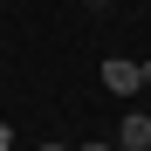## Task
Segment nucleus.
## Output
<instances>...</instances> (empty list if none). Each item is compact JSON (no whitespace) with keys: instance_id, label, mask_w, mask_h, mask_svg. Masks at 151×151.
Segmentation results:
<instances>
[{"instance_id":"f257e3e1","label":"nucleus","mask_w":151,"mask_h":151,"mask_svg":"<svg viewBox=\"0 0 151 151\" xmlns=\"http://www.w3.org/2000/svg\"><path fill=\"white\" fill-rule=\"evenodd\" d=\"M103 89H110V96H137V89H144V83H137V62H117V55H110V62H103Z\"/></svg>"},{"instance_id":"f03ea898","label":"nucleus","mask_w":151,"mask_h":151,"mask_svg":"<svg viewBox=\"0 0 151 151\" xmlns=\"http://www.w3.org/2000/svg\"><path fill=\"white\" fill-rule=\"evenodd\" d=\"M117 151H151V117L144 110H131V117L117 124Z\"/></svg>"},{"instance_id":"7ed1b4c3","label":"nucleus","mask_w":151,"mask_h":151,"mask_svg":"<svg viewBox=\"0 0 151 151\" xmlns=\"http://www.w3.org/2000/svg\"><path fill=\"white\" fill-rule=\"evenodd\" d=\"M76 151H110V144H76Z\"/></svg>"},{"instance_id":"20e7f679","label":"nucleus","mask_w":151,"mask_h":151,"mask_svg":"<svg viewBox=\"0 0 151 151\" xmlns=\"http://www.w3.org/2000/svg\"><path fill=\"white\" fill-rule=\"evenodd\" d=\"M41 151H76V144H41Z\"/></svg>"},{"instance_id":"39448f33","label":"nucleus","mask_w":151,"mask_h":151,"mask_svg":"<svg viewBox=\"0 0 151 151\" xmlns=\"http://www.w3.org/2000/svg\"><path fill=\"white\" fill-rule=\"evenodd\" d=\"M89 7H110V0H89Z\"/></svg>"},{"instance_id":"423d86ee","label":"nucleus","mask_w":151,"mask_h":151,"mask_svg":"<svg viewBox=\"0 0 151 151\" xmlns=\"http://www.w3.org/2000/svg\"><path fill=\"white\" fill-rule=\"evenodd\" d=\"M0 124H7V117H0Z\"/></svg>"}]
</instances>
